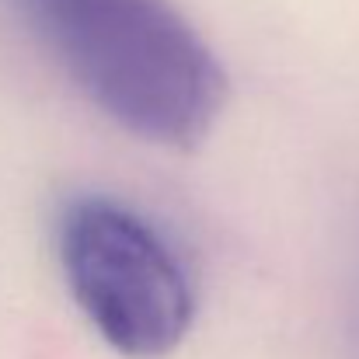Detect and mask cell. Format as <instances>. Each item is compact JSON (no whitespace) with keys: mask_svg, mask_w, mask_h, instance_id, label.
<instances>
[{"mask_svg":"<svg viewBox=\"0 0 359 359\" xmlns=\"http://www.w3.org/2000/svg\"><path fill=\"white\" fill-rule=\"evenodd\" d=\"M74 88L136 140L196 147L227 105V74L171 0H11Z\"/></svg>","mask_w":359,"mask_h":359,"instance_id":"1","label":"cell"},{"mask_svg":"<svg viewBox=\"0 0 359 359\" xmlns=\"http://www.w3.org/2000/svg\"><path fill=\"white\" fill-rule=\"evenodd\" d=\"M56 258L84 321L126 359L175 353L196 321V286L140 210L105 192H81L56 217Z\"/></svg>","mask_w":359,"mask_h":359,"instance_id":"2","label":"cell"}]
</instances>
